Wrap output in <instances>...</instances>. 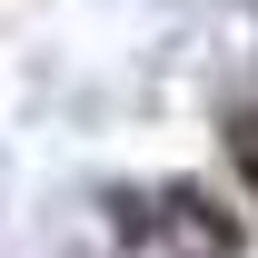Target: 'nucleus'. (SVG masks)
I'll return each instance as SVG.
<instances>
[{"label":"nucleus","instance_id":"obj_1","mask_svg":"<svg viewBox=\"0 0 258 258\" xmlns=\"http://www.w3.org/2000/svg\"><path fill=\"white\" fill-rule=\"evenodd\" d=\"M99 228H109L119 258H139V248H169V258H248V219H238L219 189H199V179L109 189V199H99Z\"/></svg>","mask_w":258,"mask_h":258}]
</instances>
